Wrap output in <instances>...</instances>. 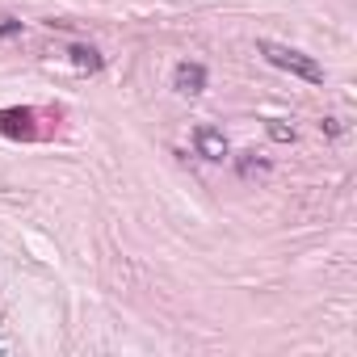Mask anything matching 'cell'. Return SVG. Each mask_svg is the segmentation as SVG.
<instances>
[{"label":"cell","instance_id":"cell-5","mask_svg":"<svg viewBox=\"0 0 357 357\" xmlns=\"http://www.w3.org/2000/svg\"><path fill=\"white\" fill-rule=\"evenodd\" d=\"M236 168H240V176H265L269 160H261L257 151H244V155H236Z\"/></svg>","mask_w":357,"mask_h":357},{"label":"cell","instance_id":"cell-2","mask_svg":"<svg viewBox=\"0 0 357 357\" xmlns=\"http://www.w3.org/2000/svg\"><path fill=\"white\" fill-rule=\"evenodd\" d=\"M194 147H198V155L211 160V164H219V160L231 155V143H227V135H223L219 126H194Z\"/></svg>","mask_w":357,"mask_h":357},{"label":"cell","instance_id":"cell-7","mask_svg":"<svg viewBox=\"0 0 357 357\" xmlns=\"http://www.w3.org/2000/svg\"><path fill=\"white\" fill-rule=\"evenodd\" d=\"M22 34V22L9 17V13H0V38H17Z\"/></svg>","mask_w":357,"mask_h":357},{"label":"cell","instance_id":"cell-3","mask_svg":"<svg viewBox=\"0 0 357 357\" xmlns=\"http://www.w3.org/2000/svg\"><path fill=\"white\" fill-rule=\"evenodd\" d=\"M172 89L181 93V97H198V93H206V68L194 63V59H181V63L172 68Z\"/></svg>","mask_w":357,"mask_h":357},{"label":"cell","instance_id":"cell-6","mask_svg":"<svg viewBox=\"0 0 357 357\" xmlns=\"http://www.w3.org/2000/svg\"><path fill=\"white\" fill-rule=\"evenodd\" d=\"M265 135H269L273 143H294V139H298V130H294L290 122H282V118H265Z\"/></svg>","mask_w":357,"mask_h":357},{"label":"cell","instance_id":"cell-4","mask_svg":"<svg viewBox=\"0 0 357 357\" xmlns=\"http://www.w3.org/2000/svg\"><path fill=\"white\" fill-rule=\"evenodd\" d=\"M68 55H72V63H76L80 72H101V63H105V59H101V55H97L93 47H84V43H76V47H72Z\"/></svg>","mask_w":357,"mask_h":357},{"label":"cell","instance_id":"cell-1","mask_svg":"<svg viewBox=\"0 0 357 357\" xmlns=\"http://www.w3.org/2000/svg\"><path fill=\"white\" fill-rule=\"evenodd\" d=\"M257 51H261L273 68H282V72H290V76H298V80H307V84H324V68H319L311 55H303L298 47H286V43L261 38V43H257Z\"/></svg>","mask_w":357,"mask_h":357}]
</instances>
